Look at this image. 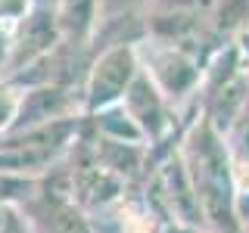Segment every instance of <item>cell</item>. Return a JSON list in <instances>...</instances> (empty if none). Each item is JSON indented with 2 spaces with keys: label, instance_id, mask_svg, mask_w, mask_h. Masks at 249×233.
Segmentation results:
<instances>
[{
  "label": "cell",
  "instance_id": "6da1fadb",
  "mask_svg": "<svg viewBox=\"0 0 249 233\" xmlns=\"http://www.w3.org/2000/svg\"><path fill=\"white\" fill-rule=\"evenodd\" d=\"M178 152L196 193L202 227L212 233H246L237 215V183H233L228 140L199 115V121L190 124L181 137Z\"/></svg>",
  "mask_w": 249,
  "mask_h": 233
},
{
  "label": "cell",
  "instance_id": "7a4b0ae2",
  "mask_svg": "<svg viewBox=\"0 0 249 233\" xmlns=\"http://www.w3.org/2000/svg\"><path fill=\"white\" fill-rule=\"evenodd\" d=\"M140 72V59H137V47L134 44H115L106 47L97 59H93L88 84H84V109L93 115L100 109L119 106V100L124 97V90L131 87V81Z\"/></svg>",
  "mask_w": 249,
  "mask_h": 233
},
{
  "label": "cell",
  "instance_id": "3957f363",
  "mask_svg": "<svg viewBox=\"0 0 249 233\" xmlns=\"http://www.w3.org/2000/svg\"><path fill=\"white\" fill-rule=\"evenodd\" d=\"M140 68L150 75V81L162 90V97L168 103H178L181 97L193 93L202 81V62L196 56H190L187 50H178V47L168 44H156L150 47V56H140Z\"/></svg>",
  "mask_w": 249,
  "mask_h": 233
},
{
  "label": "cell",
  "instance_id": "277c9868",
  "mask_svg": "<svg viewBox=\"0 0 249 233\" xmlns=\"http://www.w3.org/2000/svg\"><path fill=\"white\" fill-rule=\"evenodd\" d=\"M122 109L140 128L143 140H150V150H156L165 137L175 134V124H178L175 121V109H171V103L162 97V90L150 81V75H146L143 68H140L137 78L131 81V87L124 90Z\"/></svg>",
  "mask_w": 249,
  "mask_h": 233
},
{
  "label": "cell",
  "instance_id": "5b68a950",
  "mask_svg": "<svg viewBox=\"0 0 249 233\" xmlns=\"http://www.w3.org/2000/svg\"><path fill=\"white\" fill-rule=\"evenodd\" d=\"M37 181L25 174H13V171H0V208L3 205H16L35 196Z\"/></svg>",
  "mask_w": 249,
  "mask_h": 233
},
{
  "label": "cell",
  "instance_id": "8992f818",
  "mask_svg": "<svg viewBox=\"0 0 249 233\" xmlns=\"http://www.w3.org/2000/svg\"><path fill=\"white\" fill-rule=\"evenodd\" d=\"M22 93L10 87V84H0V134L3 131L16 128V118H19V109H22Z\"/></svg>",
  "mask_w": 249,
  "mask_h": 233
},
{
  "label": "cell",
  "instance_id": "52a82bcc",
  "mask_svg": "<svg viewBox=\"0 0 249 233\" xmlns=\"http://www.w3.org/2000/svg\"><path fill=\"white\" fill-rule=\"evenodd\" d=\"M0 233H35V230H31V224L25 221V215L16 205H10L6 215H3V224H0Z\"/></svg>",
  "mask_w": 249,
  "mask_h": 233
},
{
  "label": "cell",
  "instance_id": "ba28073f",
  "mask_svg": "<svg viewBox=\"0 0 249 233\" xmlns=\"http://www.w3.org/2000/svg\"><path fill=\"white\" fill-rule=\"evenodd\" d=\"M159 233H212V230L196 227V224H175V221H168V224H162Z\"/></svg>",
  "mask_w": 249,
  "mask_h": 233
}]
</instances>
